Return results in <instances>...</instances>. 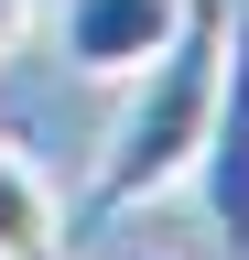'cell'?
<instances>
[{"instance_id": "1", "label": "cell", "mask_w": 249, "mask_h": 260, "mask_svg": "<svg viewBox=\"0 0 249 260\" xmlns=\"http://www.w3.org/2000/svg\"><path fill=\"white\" fill-rule=\"evenodd\" d=\"M228 44H238L228 0H184L173 32L119 76V119H109V152H98V184H87V228L184 184V162L206 141V109H217V76H228Z\"/></svg>"}, {"instance_id": "2", "label": "cell", "mask_w": 249, "mask_h": 260, "mask_svg": "<svg viewBox=\"0 0 249 260\" xmlns=\"http://www.w3.org/2000/svg\"><path fill=\"white\" fill-rule=\"evenodd\" d=\"M195 195H206V228L228 239V260H249V32L228 44V76H217V109H206V141H195Z\"/></svg>"}, {"instance_id": "3", "label": "cell", "mask_w": 249, "mask_h": 260, "mask_svg": "<svg viewBox=\"0 0 249 260\" xmlns=\"http://www.w3.org/2000/svg\"><path fill=\"white\" fill-rule=\"evenodd\" d=\"M54 11V44H65V65L76 76H98V87H119L130 65L173 32V11L184 0H44Z\"/></svg>"}, {"instance_id": "4", "label": "cell", "mask_w": 249, "mask_h": 260, "mask_svg": "<svg viewBox=\"0 0 249 260\" xmlns=\"http://www.w3.org/2000/svg\"><path fill=\"white\" fill-rule=\"evenodd\" d=\"M0 260H65V206L11 141H0Z\"/></svg>"}, {"instance_id": "5", "label": "cell", "mask_w": 249, "mask_h": 260, "mask_svg": "<svg viewBox=\"0 0 249 260\" xmlns=\"http://www.w3.org/2000/svg\"><path fill=\"white\" fill-rule=\"evenodd\" d=\"M33 22H44V0H0V65L33 44Z\"/></svg>"}, {"instance_id": "6", "label": "cell", "mask_w": 249, "mask_h": 260, "mask_svg": "<svg viewBox=\"0 0 249 260\" xmlns=\"http://www.w3.org/2000/svg\"><path fill=\"white\" fill-rule=\"evenodd\" d=\"M130 260H163V249H130Z\"/></svg>"}, {"instance_id": "7", "label": "cell", "mask_w": 249, "mask_h": 260, "mask_svg": "<svg viewBox=\"0 0 249 260\" xmlns=\"http://www.w3.org/2000/svg\"><path fill=\"white\" fill-rule=\"evenodd\" d=\"M238 32H249V11H238Z\"/></svg>"}]
</instances>
